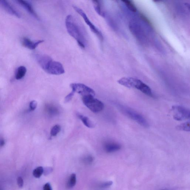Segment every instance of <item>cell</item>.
<instances>
[{
	"label": "cell",
	"instance_id": "6da1fadb",
	"mask_svg": "<svg viewBox=\"0 0 190 190\" xmlns=\"http://www.w3.org/2000/svg\"><path fill=\"white\" fill-rule=\"evenodd\" d=\"M36 60L46 73L54 75H60L65 73L63 64L59 62L54 61L50 57L46 54H37Z\"/></svg>",
	"mask_w": 190,
	"mask_h": 190
},
{
	"label": "cell",
	"instance_id": "7a4b0ae2",
	"mask_svg": "<svg viewBox=\"0 0 190 190\" xmlns=\"http://www.w3.org/2000/svg\"><path fill=\"white\" fill-rule=\"evenodd\" d=\"M66 25L67 31L70 35L76 40L81 48H85L87 45V40L81 28L77 23L73 16L68 15L66 18Z\"/></svg>",
	"mask_w": 190,
	"mask_h": 190
},
{
	"label": "cell",
	"instance_id": "3957f363",
	"mask_svg": "<svg viewBox=\"0 0 190 190\" xmlns=\"http://www.w3.org/2000/svg\"><path fill=\"white\" fill-rule=\"evenodd\" d=\"M117 82L127 88L137 89L150 97L154 96L150 87L139 80L132 77H123L119 79Z\"/></svg>",
	"mask_w": 190,
	"mask_h": 190
},
{
	"label": "cell",
	"instance_id": "277c9868",
	"mask_svg": "<svg viewBox=\"0 0 190 190\" xmlns=\"http://www.w3.org/2000/svg\"><path fill=\"white\" fill-rule=\"evenodd\" d=\"M116 106L122 113L144 127L149 126L147 120L141 114L129 107L119 103H115Z\"/></svg>",
	"mask_w": 190,
	"mask_h": 190
},
{
	"label": "cell",
	"instance_id": "5b68a950",
	"mask_svg": "<svg viewBox=\"0 0 190 190\" xmlns=\"http://www.w3.org/2000/svg\"><path fill=\"white\" fill-rule=\"evenodd\" d=\"M82 99L84 105L93 112H99L103 109V103L92 95L82 96Z\"/></svg>",
	"mask_w": 190,
	"mask_h": 190
},
{
	"label": "cell",
	"instance_id": "8992f818",
	"mask_svg": "<svg viewBox=\"0 0 190 190\" xmlns=\"http://www.w3.org/2000/svg\"><path fill=\"white\" fill-rule=\"evenodd\" d=\"M73 7L74 10L77 12V13H78V14L80 15L81 17H82L84 21H85V23L89 27L91 31L97 36L98 38L99 39L101 42L102 43L103 41L104 38L102 33L95 26L94 24L92 23V22L90 20V19H89L86 14L84 13L83 10L76 6L73 5Z\"/></svg>",
	"mask_w": 190,
	"mask_h": 190
},
{
	"label": "cell",
	"instance_id": "52a82bcc",
	"mask_svg": "<svg viewBox=\"0 0 190 190\" xmlns=\"http://www.w3.org/2000/svg\"><path fill=\"white\" fill-rule=\"evenodd\" d=\"M171 111L175 120L183 121L190 118V110L180 105H174L172 107Z\"/></svg>",
	"mask_w": 190,
	"mask_h": 190
},
{
	"label": "cell",
	"instance_id": "ba28073f",
	"mask_svg": "<svg viewBox=\"0 0 190 190\" xmlns=\"http://www.w3.org/2000/svg\"><path fill=\"white\" fill-rule=\"evenodd\" d=\"M70 87L72 91L80 94L82 96L92 95L95 96L94 90L87 86L81 83H72L71 84Z\"/></svg>",
	"mask_w": 190,
	"mask_h": 190
},
{
	"label": "cell",
	"instance_id": "9c48e42d",
	"mask_svg": "<svg viewBox=\"0 0 190 190\" xmlns=\"http://www.w3.org/2000/svg\"><path fill=\"white\" fill-rule=\"evenodd\" d=\"M43 41H44L43 40H39L36 42L32 41L27 37H24L22 39V45L24 47L33 50L35 49L39 44L43 43Z\"/></svg>",
	"mask_w": 190,
	"mask_h": 190
},
{
	"label": "cell",
	"instance_id": "30bf717a",
	"mask_svg": "<svg viewBox=\"0 0 190 190\" xmlns=\"http://www.w3.org/2000/svg\"><path fill=\"white\" fill-rule=\"evenodd\" d=\"M120 144L114 142H108L104 145V149L108 153H110L118 151L121 149Z\"/></svg>",
	"mask_w": 190,
	"mask_h": 190
},
{
	"label": "cell",
	"instance_id": "8fae6325",
	"mask_svg": "<svg viewBox=\"0 0 190 190\" xmlns=\"http://www.w3.org/2000/svg\"><path fill=\"white\" fill-rule=\"evenodd\" d=\"M0 4L2 5L4 8L7 10V12L10 14L16 16L18 18H20L21 16L19 13L17 11H16L7 1L2 0V1H0Z\"/></svg>",
	"mask_w": 190,
	"mask_h": 190
},
{
	"label": "cell",
	"instance_id": "7c38bea8",
	"mask_svg": "<svg viewBox=\"0 0 190 190\" xmlns=\"http://www.w3.org/2000/svg\"><path fill=\"white\" fill-rule=\"evenodd\" d=\"M17 2L18 4L21 5L30 14L32 15L34 17L38 19V16L36 12L35 11L34 8L32 5L29 2L26 1H18Z\"/></svg>",
	"mask_w": 190,
	"mask_h": 190
},
{
	"label": "cell",
	"instance_id": "4fadbf2b",
	"mask_svg": "<svg viewBox=\"0 0 190 190\" xmlns=\"http://www.w3.org/2000/svg\"><path fill=\"white\" fill-rule=\"evenodd\" d=\"M77 116L78 118L80 119L84 124L87 127L90 128H93L94 127V124L88 117L79 114H77Z\"/></svg>",
	"mask_w": 190,
	"mask_h": 190
},
{
	"label": "cell",
	"instance_id": "5bb4252c",
	"mask_svg": "<svg viewBox=\"0 0 190 190\" xmlns=\"http://www.w3.org/2000/svg\"><path fill=\"white\" fill-rule=\"evenodd\" d=\"M46 112L48 115L54 116L58 114L59 111L56 107L52 105H46Z\"/></svg>",
	"mask_w": 190,
	"mask_h": 190
},
{
	"label": "cell",
	"instance_id": "9a60e30c",
	"mask_svg": "<svg viewBox=\"0 0 190 190\" xmlns=\"http://www.w3.org/2000/svg\"><path fill=\"white\" fill-rule=\"evenodd\" d=\"M93 3L95 10L96 13L99 15L103 17L105 13L102 9V4L100 1H93Z\"/></svg>",
	"mask_w": 190,
	"mask_h": 190
},
{
	"label": "cell",
	"instance_id": "2e32d148",
	"mask_svg": "<svg viewBox=\"0 0 190 190\" xmlns=\"http://www.w3.org/2000/svg\"><path fill=\"white\" fill-rule=\"evenodd\" d=\"M27 71V68L23 66H20L18 69L16 75V80H19L23 78L25 76Z\"/></svg>",
	"mask_w": 190,
	"mask_h": 190
},
{
	"label": "cell",
	"instance_id": "e0dca14e",
	"mask_svg": "<svg viewBox=\"0 0 190 190\" xmlns=\"http://www.w3.org/2000/svg\"><path fill=\"white\" fill-rule=\"evenodd\" d=\"M176 129L178 130L190 132V122H185V123L177 125L176 126Z\"/></svg>",
	"mask_w": 190,
	"mask_h": 190
},
{
	"label": "cell",
	"instance_id": "ac0fdd59",
	"mask_svg": "<svg viewBox=\"0 0 190 190\" xmlns=\"http://www.w3.org/2000/svg\"><path fill=\"white\" fill-rule=\"evenodd\" d=\"M77 182L76 175L75 173H72L70 176L67 184V186L69 188H72L75 186Z\"/></svg>",
	"mask_w": 190,
	"mask_h": 190
},
{
	"label": "cell",
	"instance_id": "d6986e66",
	"mask_svg": "<svg viewBox=\"0 0 190 190\" xmlns=\"http://www.w3.org/2000/svg\"><path fill=\"white\" fill-rule=\"evenodd\" d=\"M43 172H44V169L43 167L39 166L35 169L33 171V176L37 178H39L41 177Z\"/></svg>",
	"mask_w": 190,
	"mask_h": 190
},
{
	"label": "cell",
	"instance_id": "ffe728a7",
	"mask_svg": "<svg viewBox=\"0 0 190 190\" xmlns=\"http://www.w3.org/2000/svg\"><path fill=\"white\" fill-rule=\"evenodd\" d=\"M122 1L124 3V4H126L127 7L130 11L134 12V13L136 12L137 10L136 7H135V4H133V3L132 2V1H128V0H124V1Z\"/></svg>",
	"mask_w": 190,
	"mask_h": 190
},
{
	"label": "cell",
	"instance_id": "44dd1931",
	"mask_svg": "<svg viewBox=\"0 0 190 190\" xmlns=\"http://www.w3.org/2000/svg\"><path fill=\"white\" fill-rule=\"evenodd\" d=\"M61 126L57 124L53 127L51 129L50 134L51 136H55L59 133L61 131Z\"/></svg>",
	"mask_w": 190,
	"mask_h": 190
},
{
	"label": "cell",
	"instance_id": "7402d4cb",
	"mask_svg": "<svg viewBox=\"0 0 190 190\" xmlns=\"http://www.w3.org/2000/svg\"><path fill=\"white\" fill-rule=\"evenodd\" d=\"M37 102L36 101L33 100L30 102L29 104L30 109L31 111H34L37 108Z\"/></svg>",
	"mask_w": 190,
	"mask_h": 190
},
{
	"label": "cell",
	"instance_id": "603a6c76",
	"mask_svg": "<svg viewBox=\"0 0 190 190\" xmlns=\"http://www.w3.org/2000/svg\"><path fill=\"white\" fill-rule=\"evenodd\" d=\"M75 93L74 91H72L71 92L69 93V94L66 96L65 99V102H68L71 100L72 98H73Z\"/></svg>",
	"mask_w": 190,
	"mask_h": 190
},
{
	"label": "cell",
	"instance_id": "cb8c5ba5",
	"mask_svg": "<svg viewBox=\"0 0 190 190\" xmlns=\"http://www.w3.org/2000/svg\"><path fill=\"white\" fill-rule=\"evenodd\" d=\"M113 182L111 181H110L106 182H104L102 183V184L100 185L101 188H109V187L111 186L112 185Z\"/></svg>",
	"mask_w": 190,
	"mask_h": 190
},
{
	"label": "cell",
	"instance_id": "d4e9b609",
	"mask_svg": "<svg viewBox=\"0 0 190 190\" xmlns=\"http://www.w3.org/2000/svg\"><path fill=\"white\" fill-rule=\"evenodd\" d=\"M17 183L19 187L22 188L24 185L23 179L21 177H19L17 179Z\"/></svg>",
	"mask_w": 190,
	"mask_h": 190
},
{
	"label": "cell",
	"instance_id": "484cf974",
	"mask_svg": "<svg viewBox=\"0 0 190 190\" xmlns=\"http://www.w3.org/2000/svg\"><path fill=\"white\" fill-rule=\"evenodd\" d=\"M43 190H52L50 184L49 183L45 184L43 187Z\"/></svg>",
	"mask_w": 190,
	"mask_h": 190
},
{
	"label": "cell",
	"instance_id": "4316f807",
	"mask_svg": "<svg viewBox=\"0 0 190 190\" xmlns=\"http://www.w3.org/2000/svg\"><path fill=\"white\" fill-rule=\"evenodd\" d=\"M4 144H5V141H4V139L2 138V139L0 140V146L2 147L4 145Z\"/></svg>",
	"mask_w": 190,
	"mask_h": 190
},
{
	"label": "cell",
	"instance_id": "83f0119b",
	"mask_svg": "<svg viewBox=\"0 0 190 190\" xmlns=\"http://www.w3.org/2000/svg\"><path fill=\"white\" fill-rule=\"evenodd\" d=\"M46 170H47V171L46 170L45 171V173H46V175L49 174V173L52 172V169H50V168H48V169H46Z\"/></svg>",
	"mask_w": 190,
	"mask_h": 190
}]
</instances>
